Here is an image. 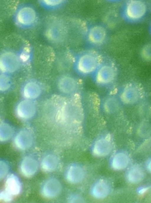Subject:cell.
<instances>
[{
    "label": "cell",
    "instance_id": "obj_7",
    "mask_svg": "<svg viewBox=\"0 0 151 203\" xmlns=\"http://www.w3.org/2000/svg\"><path fill=\"white\" fill-rule=\"evenodd\" d=\"M92 29L90 33L89 38L91 41L94 42H98L102 41L104 37V32L102 31L101 28H98L95 31L94 28Z\"/></svg>",
    "mask_w": 151,
    "mask_h": 203
},
{
    "label": "cell",
    "instance_id": "obj_6",
    "mask_svg": "<svg viewBox=\"0 0 151 203\" xmlns=\"http://www.w3.org/2000/svg\"><path fill=\"white\" fill-rule=\"evenodd\" d=\"M59 161L57 158L53 155H48L42 160L41 166L42 169L47 172H51L57 168Z\"/></svg>",
    "mask_w": 151,
    "mask_h": 203
},
{
    "label": "cell",
    "instance_id": "obj_8",
    "mask_svg": "<svg viewBox=\"0 0 151 203\" xmlns=\"http://www.w3.org/2000/svg\"><path fill=\"white\" fill-rule=\"evenodd\" d=\"M12 199V195L5 190L0 192V200L8 202L11 201Z\"/></svg>",
    "mask_w": 151,
    "mask_h": 203
},
{
    "label": "cell",
    "instance_id": "obj_3",
    "mask_svg": "<svg viewBox=\"0 0 151 203\" xmlns=\"http://www.w3.org/2000/svg\"><path fill=\"white\" fill-rule=\"evenodd\" d=\"M39 167L37 161L33 157L25 158L21 164V169L22 174L28 177L32 176L37 172Z\"/></svg>",
    "mask_w": 151,
    "mask_h": 203
},
{
    "label": "cell",
    "instance_id": "obj_9",
    "mask_svg": "<svg viewBox=\"0 0 151 203\" xmlns=\"http://www.w3.org/2000/svg\"><path fill=\"white\" fill-rule=\"evenodd\" d=\"M8 171L7 164L4 162L0 161V179L6 175Z\"/></svg>",
    "mask_w": 151,
    "mask_h": 203
},
{
    "label": "cell",
    "instance_id": "obj_11",
    "mask_svg": "<svg viewBox=\"0 0 151 203\" xmlns=\"http://www.w3.org/2000/svg\"><path fill=\"white\" fill-rule=\"evenodd\" d=\"M81 200V198L77 194L72 195L69 198V201L70 202H80Z\"/></svg>",
    "mask_w": 151,
    "mask_h": 203
},
{
    "label": "cell",
    "instance_id": "obj_1",
    "mask_svg": "<svg viewBox=\"0 0 151 203\" xmlns=\"http://www.w3.org/2000/svg\"><path fill=\"white\" fill-rule=\"evenodd\" d=\"M62 185L60 181L55 178L46 180L42 185L41 192L45 197L52 199L57 197L61 193Z\"/></svg>",
    "mask_w": 151,
    "mask_h": 203
},
{
    "label": "cell",
    "instance_id": "obj_10",
    "mask_svg": "<svg viewBox=\"0 0 151 203\" xmlns=\"http://www.w3.org/2000/svg\"><path fill=\"white\" fill-rule=\"evenodd\" d=\"M42 1L45 5L50 7L58 6L63 2V1L60 0H44Z\"/></svg>",
    "mask_w": 151,
    "mask_h": 203
},
{
    "label": "cell",
    "instance_id": "obj_2",
    "mask_svg": "<svg viewBox=\"0 0 151 203\" xmlns=\"http://www.w3.org/2000/svg\"><path fill=\"white\" fill-rule=\"evenodd\" d=\"M84 176V171L83 167L78 164L70 165L66 171L65 176L70 183L76 184L81 182Z\"/></svg>",
    "mask_w": 151,
    "mask_h": 203
},
{
    "label": "cell",
    "instance_id": "obj_4",
    "mask_svg": "<svg viewBox=\"0 0 151 203\" xmlns=\"http://www.w3.org/2000/svg\"><path fill=\"white\" fill-rule=\"evenodd\" d=\"M145 11V7L143 3L136 1H131L127 8V14L131 19H136L142 16Z\"/></svg>",
    "mask_w": 151,
    "mask_h": 203
},
{
    "label": "cell",
    "instance_id": "obj_5",
    "mask_svg": "<svg viewBox=\"0 0 151 203\" xmlns=\"http://www.w3.org/2000/svg\"><path fill=\"white\" fill-rule=\"evenodd\" d=\"M21 184L18 178L14 174L8 177L5 183V190L12 195L19 194L21 190Z\"/></svg>",
    "mask_w": 151,
    "mask_h": 203
}]
</instances>
